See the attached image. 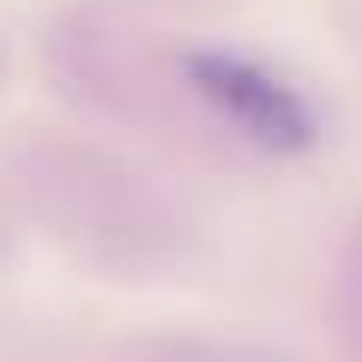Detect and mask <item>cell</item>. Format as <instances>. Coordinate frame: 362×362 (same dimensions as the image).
<instances>
[{
	"label": "cell",
	"mask_w": 362,
	"mask_h": 362,
	"mask_svg": "<svg viewBox=\"0 0 362 362\" xmlns=\"http://www.w3.org/2000/svg\"><path fill=\"white\" fill-rule=\"evenodd\" d=\"M344 308H350V344L362 356V235H356V254H350V272H344Z\"/></svg>",
	"instance_id": "6da1fadb"
}]
</instances>
